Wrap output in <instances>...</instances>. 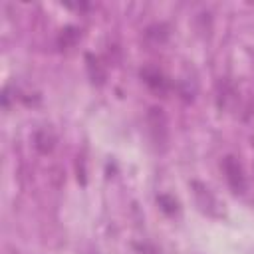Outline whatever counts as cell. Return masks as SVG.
<instances>
[{"label":"cell","instance_id":"1","mask_svg":"<svg viewBox=\"0 0 254 254\" xmlns=\"http://www.w3.org/2000/svg\"><path fill=\"white\" fill-rule=\"evenodd\" d=\"M222 169H224L226 181H228V185L234 189V192H244L246 181H244V173H242L240 163H238L234 157H226V159L222 161Z\"/></svg>","mask_w":254,"mask_h":254},{"label":"cell","instance_id":"2","mask_svg":"<svg viewBox=\"0 0 254 254\" xmlns=\"http://www.w3.org/2000/svg\"><path fill=\"white\" fill-rule=\"evenodd\" d=\"M54 143H56V137H54L52 131H48V129H40V131L34 135V145H36V149L42 151V153L52 151V149H54Z\"/></svg>","mask_w":254,"mask_h":254},{"label":"cell","instance_id":"3","mask_svg":"<svg viewBox=\"0 0 254 254\" xmlns=\"http://www.w3.org/2000/svg\"><path fill=\"white\" fill-rule=\"evenodd\" d=\"M141 77H143L151 87H159V85H163V75H161V71L155 69V67H145V69L141 71Z\"/></svg>","mask_w":254,"mask_h":254},{"label":"cell","instance_id":"4","mask_svg":"<svg viewBox=\"0 0 254 254\" xmlns=\"http://www.w3.org/2000/svg\"><path fill=\"white\" fill-rule=\"evenodd\" d=\"M77 40H79V32H77L75 28H65V30H62V36H60V44H62L64 48H69V46H73Z\"/></svg>","mask_w":254,"mask_h":254},{"label":"cell","instance_id":"5","mask_svg":"<svg viewBox=\"0 0 254 254\" xmlns=\"http://www.w3.org/2000/svg\"><path fill=\"white\" fill-rule=\"evenodd\" d=\"M159 204H161V208H163L165 212H175V210H177V202H175L171 196H167V194L159 196Z\"/></svg>","mask_w":254,"mask_h":254}]
</instances>
